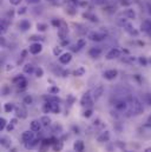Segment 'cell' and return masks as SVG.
<instances>
[{
	"mask_svg": "<svg viewBox=\"0 0 151 152\" xmlns=\"http://www.w3.org/2000/svg\"><path fill=\"white\" fill-rule=\"evenodd\" d=\"M143 111H144V107H143L142 103L137 98H133L132 102H131V112L136 114V115H138V114L143 113Z\"/></svg>",
	"mask_w": 151,
	"mask_h": 152,
	"instance_id": "1",
	"label": "cell"
},
{
	"mask_svg": "<svg viewBox=\"0 0 151 152\" xmlns=\"http://www.w3.org/2000/svg\"><path fill=\"white\" fill-rule=\"evenodd\" d=\"M106 33L105 32H99V31H97V32H91V33H89V39L91 40V41H96V42H98V41H102V40H104V39L106 38Z\"/></svg>",
	"mask_w": 151,
	"mask_h": 152,
	"instance_id": "2",
	"label": "cell"
},
{
	"mask_svg": "<svg viewBox=\"0 0 151 152\" xmlns=\"http://www.w3.org/2000/svg\"><path fill=\"white\" fill-rule=\"evenodd\" d=\"M13 83H14L20 90H24V88H26V86H27V80L25 79V77L21 76V75L17 76L15 78H13Z\"/></svg>",
	"mask_w": 151,
	"mask_h": 152,
	"instance_id": "3",
	"label": "cell"
},
{
	"mask_svg": "<svg viewBox=\"0 0 151 152\" xmlns=\"http://www.w3.org/2000/svg\"><path fill=\"white\" fill-rule=\"evenodd\" d=\"M92 98H93V97L91 96L90 92H85V93L83 94L81 99H80V104H81V106H91L92 103H93V99H92Z\"/></svg>",
	"mask_w": 151,
	"mask_h": 152,
	"instance_id": "4",
	"label": "cell"
},
{
	"mask_svg": "<svg viewBox=\"0 0 151 152\" xmlns=\"http://www.w3.org/2000/svg\"><path fill=\"white\" fill-rule=\"evenodd\" d=\"M43 51V45L40 44V42H32L31 45H30V48H29V52L31 53V54H39L40 52Z\"/></svg>",
	"mask_w": 151,
	"mask_h": 152,
	"instance_id": "5",
	"label": "cell"
},
{
	"mask_svg": "<svg viewBox=\"0 0 151 152\" xmlns=\"http://www.w3.org/2000/svg\"><path fill=\"white\" fill-rule=\"evenodd\" d=\"M119 57H120V50L117 48V47L111 48V50L108 52V54H106V59H108V60H113V59H117V58H119Z\"/></svg>",
	"mask_w": 151,
	"mask_h": 152,
	"instance_id": "6",
	"label": "cell"
},
{
	"mask_svg": "<svg viewBox=\"0 0 151 152\" xmlns=\"http://www.w3.org/2000/svg\"><path fill=\"white\" fill-rule=\"evenodd\" d=\"M32 139H34V132H33L32 130H31V131H25V132H23V134H21V140H23L24 144L31 142Z\"/></svg>",
	"mask_w": 151,
	"mask_h": 152,
	"instance_id": "7",
	"label": "cell"
},
{
	"mask_svg": "<svg viewBox=\"0 0 151 152\" xmlns=\"http://www.w3.org/2000/svg\"><path fill=\"white\" fill-rule=\"evenodd\" d=\"M117 76H118V71L114 70V69L106 70V71L103 73V77H104L106 80H113L114 78H117Z\"/></svg>",
	"mask_w": 151,
	"mask_h": 152,
	"instance_id": "8",
	"label": "cell"
},
{
	"mask_svg": "<svg viewBox=\"0 0 151 152\" xmlns=\"http://www.w3.org/2000/svg\"><path fill=\"white\" fill-rule=\"evenodd\" d=\"M72 60V54L71 53H63L60 57H59V63L63 64V65H67L70 61Z\"/></svg>",
	"mask_w": 151,
	"mask_h": 152,
	"instance_id": "9",
	"label": "cell"
},
{
	"mask_svg": "<svg viewBox=\"0 0 151 152\" xmlns=\"http://www.w3.org/2000/svg\"><path fill=\"white\" fill-rule=\"evenodd\" d=\"M103 93H104V86H102V85H99V86H97L95 90H93V92H92V97H93V99H99L102 96H103Z\"/></svg>",
	"mask_w": 151,
	"mask_h": 152,
	"instance_id": "10",
	"label": "cell"
},
{
	"mask_svg": "<svg viewBox=\"0 0 151 152\" xmlns=\"http://www.w3.org/2000/svg\"><path fill=\"white\" fill-rule=\"evenodd\" d=\"M126 107H128V104H126L125 100L120 99V100H116L114 102V109L117 111H124V110H126Z\"/></svg>",
	"mask_w": 151,
	"mask_h": 152,
	"instance_id": "11",
	"label": "cell"
},
{
	"mask_svg": "<svg viewBox=\"0 0 151 152\" xmlns=\"http://www.w3.org/2000/svg\"><path fill=\"white\" fill-rule=\"evenodd\" d=\"M123 27H124V30H125V31H126L129 34L135 36V37H136V36H138V31H136V30H135V27H133V26H132L130 23H126V24H125Z\"/></svg>",
	"mask_w": 151,
	"mask_h": 152,
	"instance_id": "12",
	"label": "cell"
},
{
	"mask_svg": "<svg viewBox=\"0 0 151 152\" xmlns=\"http://www.w3.org/2000/svg\"><path fill=\"white\" fill-rule=\"evenodd\" d=\"M110 139V132L109 131H103L98 137H97V140L99 143H105V142H109Z\"/></svg>",
	"mask_w": 151,
	"mask_h": 152,
	"instance_id": "13",
	"label": "cell"
},
{
	"mask_svg": "<svg viewBox=\"0 0 151 152\" xmlns=\"http://www.w3.org/2000/svg\"><path fill=\"white\" fill-rule=\"evenodd\" d=\"M123 15L126 19H136V12L132 8H126L123 11Z\"/></svg>",
	"mask_w": 151,
	"mask_h": 152,
	"instance_id": "14",
	"label": "cell"
},
{
	"mask_svg": "<svg viewBox=\"0 0 151 152\" xmlns=\"http://www.w3.org/2000/svg\"><path fill=\"white\" fill-rule=\"evenodd\" d=\"M102 54V50L99 47H91L89 50V56L91 58H98Z\"/></svg>",
	"mask_w": 151,
	"mask_h": 152,
	"instance_id": "15",
	"label": "cell"
},
{
	"mask_svg": "<svg viewBox=\"0 0 151 152\" xmlns=\"http://www.w3.org/2000/svg\"><path fill=\"white\" fill-rule=\"evenodd\" d=\"M18 26H19V28L21 31H27V30L31 28V23L29 20H26V19H23V20H20V23H19Z\"/></svg>",
	"mask_w": 151,
	"mask_h": 152,
	"instance_id": "16",
	"label": "cell"
},
{
	"mask_svg": "<svg viewBox=\"0 0 151 152\" xmlns=\"http://www.w3.org/2000/svg\"><path fill=\"white\" fill-rule=\"evenodd\" d=\"M15 115L20 119H25L27 117V111L24 107H15Z\"/></svg>",
	"mask_w": 151,
	"mask_h": 152,
	"instance_id": "17",
	"label": "cell"
},
{
	"mask_svg": "<svg viewBox=\"0 0 151 152\" xmlns=\"http://www.w3.org/2000/svg\"><path fill=\"white\" fill-rule=\"evenodd\" d=\"M41 126H43V124H41L40 120H32V121H31V125H30V127H31V130H32L33 132L40 131Z\"/></svg>",
	"mask_w": 151,
	"mask_h": 152,
	"instance_id": "18",
	"label": "cell"
},
{
	"mask_svg": "<svg viewBox=\"0 0 151 152\" xmlns=\"http://www.w3.org/2000/svg\"><path fill=\"white\" fill-rule=\"evenodd\" d=\"M141 31H143V32H150L151 31V20L147 19V20H144V21L142 23V25H141Z\"/></svg>",
	"mask_w": 151,
	"mask_h": 152,
	"instance_id": "19",
	"label": "cell"
},
{
	"mask_svg": "<svg viewBox=\"0 0 151 152\" xmlns=\"http://www.w3.org/2000/svg\"><path fill=\"white\" fill-rule=\"evenodd\" d=\"M86 46V40L84 38H81V39H79L78 41H77V44H76V46H73V51H80L81 48H84Z\"/></svg>",
	"mask_w": 151,
	"mask_h": 152,
	"instance_id": "20",
	"label": "cell"
},
{
	"mask_svg": "<svg viewBox=\"0 0 151 152\" xmlns=\"http://www.w3.org/2000/svg\"><path fill=\"white\" fill-rule=\"evenodd\" d=\"M73 149H75V151H77V152H84V149H85L84 142H83V140H77V142H75Z\"/></svg>",
	"mask_w": 151,
	"mask_h": 152,
	"instance_id": "21",
	"label": "cell"
},
{
	"mask_svg": "<svg viewBox=\"0 0 151 152\" xmlns=\"http://www.w3.org/2000/svg\"><path fill=\"white\" fill-rule=\"evenodd\" d=\"M83 18H86V19H89V20L92 21V23H97V21H98L97 15H95V14L91 13V12H85V13H83Z\"/></svg>",
	"mask_w": 151,
	"mask_h": 152,
	"instance_id": "22",
	"label": "cell"
},
{
	"mask_svg": "<svg viewBox=\"0 0 151 152\" xmlns=\"http://www.w3.org/2000/svg\"><path fill=\"white\" fill-rule=\"evenodd\" d=\"M36 72V67L33 66V64H26L24 66V73L26 75H32Z\"/></svg>",
	"mask_w": 151,
	"mask_h": 152,
	"instance_id": "23",
	"label": "cell"
},
{
	"mask_svg": "<svg viewBox=\"0 0 151 152\" xmlns=\"http://www.w3.org/2000/svg\"><path fill=\"white\" fill-rule=\"evenodd\" d=\"M40 121H41L43 126H45V127H47V126L51 125V118H50L48 115H43V117L40 118Z\"/></svg>",
	"mask_w": 151,
	"mask_h": 152,
	"instance_id": "24",
	"label": "cell"
},
{
	"mask_svg": "<svg viewBox=\"0 0 151 152\" xmlns=\"http://www.w3.org/2000/svg\"><path fill=\"white\" fill-rule=\"evenodd\" d=\"M13 110H15V107H14V104H13V103H6V104L4 105V111H5V112L10 113V112H12Z\"/></svg>",
	"mask_w": 151,
	"mask_h": 152,
	"instance_id": "25",
	"label": "cell"
},
{
	"mask_svg": "<svg viewBox=\"0 0 151 152\" xmlns=\"http://www.w3.org/2000/svg\"><path fill=\"white\" fill-rule=\"evenodd\" d=\"M38 144H39V140L38 139H32L31 142H29V143H26L25 144V146H26V149H33V148H36Z\"/></svg>",
	"mask_w": 151,
	"mask_h": 152,
	"instance_id": "26",
	"label": "cell"
},
{
	"mask_svg": "<svg viewBox=\"0 0 151 152\" xmlns=\"http://www.w3.org/2000/svg\"><path fill=\"white\" fill-rule=\"evenodd\" d=\"M47 28H48V26L45 23H38L37 24V30L39 32H45Z\"/></svg>",
	"mask_w": 151,
	"mask_h": 152,
	"instance_id": "27",
	"label": "cell"
},
{
	"mask_svg": "<svg viewBox=\"0 0 151 152\" xmlns=\"http://www.w3.org/2000/svg\"><path fill=\"white\" fill-rule=\"evenodd\" d=\"M63 146H64L63 143L59 142V140H56L54 144H53V149H54V151H57V152L62 151V150H63Z\"/></svg>",
	"mask_w": 151,
	"mask_h": 152,
	"instance_id": "28",
	"label": "cell"
},
{
	"mask_svg": "<svg viewBox=\"0 0 151 152\" xmlns=\"http://www.w3.org/2000/svg\"><path fill=\"white\" fill-rule=\"evenodd\" d=\"M23 103H24L25 105H31V104L33 103V98H32L30 94H27V96H25V97H24Z\"/></svg>",
	"mask_w": 151,
	"mask_h": 152,
	"instance_id": "29",
	"label": "cell"
},
{
	"mask_svg": "<svg viewBox=\"0 0 151 152\" xmlns=\"http://www.w3.org/2000/svg\"><path fill=\"white\" fill-rule=\"evenodd\" d=\"M66 13H67L69 15H75L76 13H77V10H76L75 5H71V6H69V7L66 8Z\"/></svg>",
	"mask_w": 151,
	"mask_h": 152,
	"instance_id": "30",
	"label": "cell"
},
{
	"mask_svg": "<svg viewBox=\"0 0 151 152\" xmlns=\"http://www.w3.org/2000/svg\"><path fill=\"white\" fill-rule=\"evenodd\" d=\"M85 75V69L84 67H78L77 70L75 71V76L77 77H81Z\"/></svg>",
	"mask_w": 151,
	"mask_h": 152,
	"instance_id": "31",
	"label": "cell"
},
{
	"mask_svg": "<svg viewBox=\"0 0 151 152\" xmlns=\"http://www.w3.org/2000/svg\"><path fill=\"white\" fill-rule=\"evenodd\" d=\"M26 11H27V7H26V6H21V7H19V8L17 10V14H18V15H23V14L26 13Z\"/></svg>",
	"mask_w": 151,
	"mask_h": 152,
	"instance_id": "32",
	"label": "cell"
},
{
	"mask_svg": "<svg viewBox=\"0 0 151 152\" xmlns=\"http://www.w3.org/2000/svg\"><path fill=\"white\" fill-rule=\"evenodd\" d=\"M53 54L54 56H58V57H60L63 53H62V47H59V46H56L54 48H53Z\"/></svg>",
	"mask_w": 151,
	"mask_h": 152,
	"instance_id": "33",
	"label": "cell"
},
{
	"mask_svg": "<svg viewBox=\"0 0 151 152\" xmlns=\"http://www.w3.org/2000/svg\"><path fill=\"white\" fill-rule=\"evenodd\" d=\"M34 73H36V77H37V78H41V77L44 76V70H43L41 67H37Z\"/></svg>",
	"mask_w": 151,
	"mask_h": 152,
	"instance_id": "34",
	"label": "cell"
},
{
	"mask_svg": "<svg viewBox=\"0 0 151 152\" xmlns=\"http://www.w3.org/2000/svg\"><path fill=\"white\" fill-rule=\"evenodd\" d=\"M48 92H50L51 94H57V93L59 92V88H58L57 86H52V87L48 90Z\"/></svg>",
	"mask_w": 151,
	"mask_h": 152,
	"instance_id": "35",
	"label": "cell"
},
{
	"mask_svg": "<svg viewBox=\"0 0 151 152\" xmlns=\"http://www.w3.org/2000/svg\"><path fill=\"white\" fill-rule=\"evenodd\" d=\"M138 60H139V63H141L143 66H147V65H148V63H149V60H148L147 58H144V57H141Z\"/></svg>",
	"mask_w": 151,
	"mask_h": 152,
	"instance_id": "36",
	"label": "cell"
},
{
	"mask_svg": "<svg viewBox=\"0 0 151 152\" xmlns=\"http://www.w3.org/2000/svg\"><path fill=\"white\" fill-rule=\"evenodd\" d=\"M83 115H84L85 118H90V117L92 115V110H91V109L85 110V111H84V113H83Z\"/></svg>",
	"mask_w": 151,
	"mask_h": 152,
	"instance_id": "37",
	"label": "cell"
},
{
	"mask_svg": "<svg viewBox=\"0 0 151 152\" xmlns=\"http://www.w3.org/2000/svg\"><path fill=\"white\" fill-rule=\"evenodd\" d=\"M52 25L59 28V27H60V25H62V21H60V20H57V19H53V20H52Z\"/></svg>",
	"mask_w": 151,
	"mask_h": 152,
	"instance_id": "38",
	"label": "cell"
},
{
	"mask_svg": "<svg viewBox=\"0 0 151 152\" xmlns=\"http://www.w3.org/2000/svg\"><path fill=\"white\" fill-rule=\"evenodd\" d=\"M6 119H4V118H1L0 119V130H4L5 127H6Z\"/></svg>",
	"mask_w": 151,
	"mask_h": 152,
	"instance_id": "39",
	"label": "cell"
},
{
	"mask_svg": "<svg viewBox=\"0 0 151 152\" xmlns=\"http://www.w3.org/2000/svg\"><path fill=\"white\" fill-rule=\"evenodd\" d=\"M10 1V4L11 5H13V6H18V5H20L21 4V1L23 0H8Z\"/></svg>",
	"mask_w": 151,
	"mask_h": 152,
	"instance_id": "40",
	"label": "cell"
},
{
	"mask_svg": "<svg viewBox=\"0 0 151 152\" xmlns=\"http://www.w3.org/2000/svg\"><path fill=\"white\" fill-rule=\"evenodd\" d=\"M7 142H8V140H7V138H5V137H4V138H1V144H2L5 148H8V146H10V143H7Z\"/></svg>",
	"mask_w": 151,
	"mask_h": 152,
	"instance_id": "41",
	"label": "cell"
},
{
	"mask_svg": "<svg viewBox=\"0 0 151 152\" xmlns=\"http://www.w3.org/2000/svg\"><path fill=\"white\" fill-rule=\"evenodd\" d=\"M8 92H10L8 86H6V85H5V86L2 87V94H4V96H8Z\"/></svg>",
	"mask_w": 151,
	"mask_h": 152,
	"instance_id": "42",
	"label": "cell"
},
{
	"mask_svg": "<svg viewBox=\"0 0 151 152\" xmlns=\"http://www.w3.org/2000/svg\"><path fill=\"white\" fill-rule=\"evenodd\" d=\"M30 40H33V41H36V40H44V38L40 37V36H32V37L30 38ZM36 42H37V41H36Z\"/></svg>",
	"mask_w": 151,
	"mask_h": 152,
	"instance_id": "43",
	"label": "cell"
},
{
	"mask_svg": "<svg viewBox=\"0 0 151 152\" xmlns=\"http://www.w3.org/2000/svg\"><path fill=\"white\" fill-rule=\"evenodd\" d=\"M29 4H31V5H34V4H39L40 2V0H26Z\"/></svg>",
	"mask_w": 151,
	"mask_h": 152,
	"instance_id": "44",
	"label": "cell"
},
{
	"mask_svg": "<svg viewBox=\"0 0 151 152\" xmlns=\"http://www.w3.org/2000/svg\"><path fill=\"white\" fill-rule=\"evenodd\" d=\"M53 129H54V131H57V130H59V131H62V130H63V127H62V125H58V124H56Z\"/></svg>",
	"mask_w": 151,
	"mask_h": 152,
	"instance_id": "45",
	"label": "cell"
},
{
	"mask_svg": "<svg viewBox=\"0 0 151 152\" xmlns=\"http://www.w3.org/2000/svg\"><path fill=\"white\" fill-rule=\"evenodd\" d=\"M13 127H14V124H12V123H11V124H8V125H7V131L13 130Z\"/></svg>",
	"mask_w": 151,
	"mask_h": 152,
	"instance_id": "46",
	"label": "cell"
},
{
	"mask_svg": "<svg viewBox=\"0 0 151 152\" xmlns=\"http://www.w3.org/2000/svg\"><path fill=\"white\" fill-rule=\"evenodd\" d=\"M26 54H27V51H23V53H21V58H23V59L26 58Z\"/></svg>",
	"mask_w": 151,
	"mask_h": 152,
	"instance_id": "47",
	"label": "cell"
},
{
	"mask_svg": "<svg viewBox=\"0 0 151 152\" xmlns=\"http://www.w3.org/2000/svg\"><path fill=\"white\" fill-rule=\"evenodd\" d=\"M12 69H13L12 65H6V71H10V70H12Z\"/></svg>",
	"mask_w": 151,
	"mask_h": 152,
	"instance_id": "48",
	"label": "cell"
},
{
	"mask_svg": "<svg viewBox=\"0 0 151 152\" xmlns=\"http://www.w3.org/2000/svg\"><path fill=\"white\" fill-rule=\"evenodd\" d=\"M70 2H71L72 5H76V4H78V0H70Z\"/></svg>",
	"mask_w": 151,
	"mask_h": 152,
	"instance_id": "49",
	"label": "cell"
},
{
	"mask_svg": "<svg viewBox=\"0 0 151 152\" xmlns=\"http://www.w3.org/2000/svg\"><path fill=\"white\" fill-rule=\"evenodd\" d=\"M11 123L15 125V124H17V119H15V118H14V119H12V120H11Z\"/></svg>",
	"mask_w": 151,
	"mask_h": 152,
	"instance_id": "50",
	"label": "cell"
},
{
	"mask_svg": "<svg viewBox=\"0 0 151 152\" xmlns=\"http://www.w3.org/2000/svg\"><path fill=\"white\" fill-rule=\"evenodd\" d=\"M13 14H14V13H13V11H11V12H8V13H7V15H11V17H12Z\"/></svg>",
	"mask_w": 151,
	"mask_h": 152,
	"instance_id": "51",
	"label": "cell"
},
{
	"mask_svg": "<svg viewBox=\"0 0 151 152\" xmlns=\"http://www.w3.org/2000/svg\"><path fill=\"white\" fill-rule=\"evenodd\" d=\"M144 152H151V148H148V149H147Z\"/></svg>",
	"mask_w": 151,
	"mask_h": 152,
	"instance_id": "52",
	"label": "cell"
},
{
	"mask_svg": "<svg viewBox=\"0 0 151 152\" xmlns=\"http://www.w3.org/2000/svg\"><path fill=\"white\" fill-rule=\"evenodd\" d=\"M47 1H50V2H53V1H56V0H47Z\"/></svg>",
	"mask_w": 151,
	"mask_h": 152,
	"instance_id": "53",
	"label": "cell"
},
{
	"mask_svg": "<svg viewBox=\"0 0 151 152\" xmlns=\"http://www.w3.org/2000/svg\"><path fill=\"white\" fill-rule=\"evenodd\" d=\"M149 13H150V15H151V7L149 8Z\"/></svg>",
	"mask_w": 151,
	"mask_h": 152,
	"instance_id": "54",
	"label": "cell"
},
{
	"mask_svg": "<svg viewBox=\"0 0 151 152\" xmlns=\"http://www.w3.org/2000/svg\"><path fill=\"white\" fill-rule=\"evenodd\" d=\"M149 63H150V64H151V59H149Z\"/></svg>",
	"mask_w": 151,
	"mask_h": 152,
	"instance_id": "55",
	"label": "cell"
}]
</instances>
